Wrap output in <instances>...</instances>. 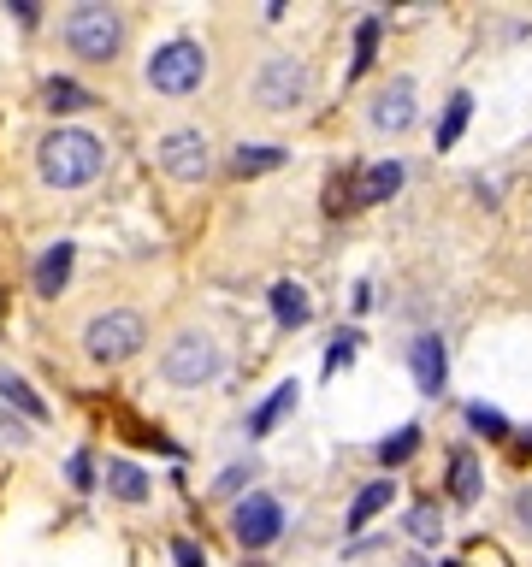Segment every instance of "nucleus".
<instances>
[{
	"mask_svg": "<svg viewBox=\"0 0 532 567\" xmlns=\"http://www.w3.org/2000/svg\"><path fill=\"white\" fill-rule=\"evenodd\" d=\"M420 438H426L420 426H402V432H391V438L379 443V461H385V467H402V461L420 449Z\"/></svg>",
	"mask_w": 532,
	"mask_h": 567,
	"instance_id": "b1692460",
	"label": "nucleus"
},
{
	"mask_svg": "<svg viewBox=\"0 0 532 567\" xmlns=\"http://www.w3.org/2000/svg\"><path fill=\"white\" fill-rule=\"evenodd\" d=\"M296 396H302V384H296V378H290V384H278V390L266 396L261 408L249 414V438H266V432H272V426H278V420L296 408Z\"/></svg>",
	"mask_w": 532,
	"mask_h": 567,
	"instance_id": "4468645a",
	"label": "nucleus"
},
{
	"mask_svg": "<svg viewBox=\"0 0 532 567\" xmlns=\"http://www.w3.org/2000/svg\"><path fill=\"white\" fill-rule=\"evenodd\" d=\"M467 426H473V432H485V438H509V420H503L497 408H485V402H473V408H467Z\"/></svg>",
	"mask_w": 532,
	"mask_h": 567,
	"instance_id": "393cba45",
	"label": "nucleus"
},
{
	"mask_svg": "<svg viewBox=\"0 0 532 567\" xmlns=\"http://www.w3.org/2000/svg\"><path fill=\"white\" fill-rule=\"evenodd\" d=\"M148 89L154 95H196L201 77H207V48L201 42H190V36H178V42H166V48H154V60H148Z\"/></svg>",
	"mask_w": 532,
	"mask_h": 567,
	"instance_id": "7ed1b4c3",
	"label": "nucleus"
},
{
	"mask_svg": "<svg viewBox=\"0 0 532 567\" xmlns=\"http://www.w3.org/2000/svg\"><path fill=\"white\" fill-rule=\"evenodd\" d=\"M160 166H166L178 184H201L207 166H213V148H207L201 130H172V136H160Z\"/></svg>",
	"mask_w": 532,
	"mask_h": 567,
	"instance_id": "6e6552de",
	"label": "nucleus"
},
{
	"mask_svg": "<svg viewBox=\"0 0 532 567\" xmlns=\"http://www.w3.org/2000/svg\"><path fill=\"white\" fill-rule=\"evenodd\" d=\"M391 497H397V485H391V479H373V485H367V491L349 503V532H361V526L379 514V508H391Z\"/></svg>",
	"mask_w": 532,
	"mask_h": 567,
	"instance_id": "2eb2a0df",
	"label": "nucleus"
},
{
	"mask_svg": "<svg viewBox=\"0 0 532 567\" xmlns=\"http://www.w3.org/2000/svg\"><path fill=\"white\" fill-rule=\"evenodd\" d=\"M272 319H278L284 331H302V325L314 319V302H308V290H302L296 278H284V284H272Z\"/></svg>",
	"mask_w": 532,
	"mask_h": 567,
	"instance_id": "f8f14e48",
	"label": "nucleus"
},
{
	"mask_svg": "<svg viewBox=\"0 0 532 567\" xmlns=\"http://www.w3.org/2000/svg\"><path fill=\"white\" fill-rule=\"evenodd\" d=\"M231 532H237V544H243V550H266V544L284 532V508H278V497L249 491V497L237 503V514H231Z\"/></svg>",
	"mask_w": 532,
	"mask_h": 567,
	"instance_id": "0eeeda50",
	"label": "nucleus"
},
{
	"mask_svg": "<svg viewBox=\"0 0 532 567\" xmlns=\"http://www.w3.org/2000/svg\"><path fill=\"white\" fill-rule=\"evenodd\" d=\"M66 48L77 54V60H89V65H107L119 48H125V18L113 12V6H71V18H66Z\"/></svg>",
	"mask_w": 532,
	"mask_h": 567,
	"instance_id": "f03ea898",
	"label": "nucleus"
},
{
	"mask_svg": "<svg viewBox=\"0 0 532 567\" xmlns=\"http://www.w3.org/2000/svg\"><path fill=\"white\" fill-rule=\"evenodd\" d=\"M255 95H261L266 113H290V107H302V101H308V65L290 60V54L266 60L261 77H255Z\"/></svg>",
	"mask_w": 532,
	"mask_h": 567,
	"instance_id": "423d86ee",
	"label": "nucleus"
},
{
	"mask_svg": "<svg viewBox=\"0 0 532 567\" xmlns=\"http://www.w3.org/2000/svg\"><path fill=\"white\" fill-rule=\"evenodd\" d=\"M71 260H77L71 243H48V249H42V260H36V296H60V290H66Z\"/></svg>",
	"mask_w": 532,
	"mask_h": 567,
	"instance_id": "ddd939ff",
	"label": "nucleus"
},
{
	"mask_svg": "<svg viewBox=\"0 0 532 567\" xmlns=\"http://www.w3.org/2000/svg\"><path fill=\"white\" fill-rule=\"evenodd\" d=\"M373 48H379V18H361V30H355V60H349V83L373 71Z\"/></svg>",
	"mask_w": 532,
	"mask_h": 567,
	"instance_id": "412c9836",
	"label": "nucleus"
},
{
	"mask_svg": "<svg viewBox=\"0 0 532 567\" xmlns=\"http://www.w3.org/2000/svg\"><path fill=\"white\" fill-rule=\"evenodd\" d=\"M402 189V160H379V166H367L355 189H349V207H379V201H391Z\"/></svg>",
	"mask_w": 532,
	"mask_h": 567,
	"instance_id": "9b49d317",
	"label": "nucleus"
},
{
	"mask_svg": "<svg viewBox=\"0 0 532 567\" xmlns=\"http://www.w3.org/2000/svg\"><path fill=\"white\" fill-rule=\"evenodd\" d=\"M101 166H107V148H101V136L95 130H77V125H60L42 136V148H36V172H42V184L48 189H83L101 178Z\"/></svg>",
	"mask_w": 532,
	"mask_h": 567,
	"instance_id": "f257e3e1",
	"label": "nucleus"
},
{
	"mask_svg": "<svg viewBox=\"0 0 532 567\" xmlns=\"http://www.w3.org/2000/svg\"><path fill=\"white\" fill-rule=\"evenodd\" d=\"M402 567H426V562H402Z\"/></svg>",
	"mask_w": 532,
	"mask_h": 567,
	"instance_id": "c756f323",
	"label": "nucleus"
},
{
	"mask_svg": "<svg viewBox=\"0 0 532 567\" xmlns=\"http://www.w3.org/2000/svg\"><path fill=\"white\" fill-rule=\"evenodd\" d=\"M450 497H456L462 508L479 497V461H473L467 449H456V455H450Z\"/></svg>",
	"mask_w": 532,
	"mask_h": 567,
	"instance_id": "aec40b11",
	"label": "nucleus"
},
{
	"mask_svg": "<svg viewBox=\"0 0 532 567\" xmlns=\"http://www.w3.org/2000/svg\"><path fill=\"white\" fill-rule=\"evenodd\" d=\"M0 443H12V449H24V443H30V426H24V420H12L6 408H0Z\"/></svg>",
	"mask_w": 532,
	"mask_h": 567,
	"instance_id": "cd10ccee",
	"label": "nucleus"
},
{
	"mask_svg": "<svg viewBox=\"0 0 532 567\" xmlns=\"http://www.w3.org/2000/svg\"><path fill=\"white\" fill-rule=\"evenodd\" d=\"M272 166H284V148H272V142H255V148L243 142V148H237V160H231V172H237V178H261V172H272Z\"/></svg>",
	"mask_w": 532,
	"mask_h": 567,
	"instance_id": "a211bd4d",
	"label": "nucleus"
},
{
	"mask_svg": "<svg viewBox=\"0 0 532 567\" xmlns=\"http://www.w3.org/2000/svg\"><path fill=\"white\" fill-rule=\"evenodd\" d=\"M219 343L207 337V331H184V337H172V349L160 355V378L166 384H178V390H201L207 378H219Z\"/></svg>",
	"mask_w": 532,
	"mask_h": 567,
	"instance_id": "39448f33",
	"label": "nucleus"
},
{
	"mask_svg": "<svg viewBox=\"0 0 532 567\" xmlns=\"http://www.w3.org/2000/svg\"><path fill=\"white\" fill-rule=\"evenodd\" d=\"M142 343H148V325H142V314H131V308L95 314L89 325H83V355H89V361H101V367L131 361Z\"/></svg>",
	"mask_w": 532,
	"mask_h": 567,
	"instance_id": "20e7f679",
	"label": "nucleus"
},
{
	"mask_svg": "<svg viewBox=\"0 0 532 567\" xmlns=\"http://www.w3.org/2000/svg\"><path fill=\"white\" fill-rule=\"evenodd\" d=\"M467 119H473V95H450V107H444V119H438V130H432V142H438V148H456Z\"/></svg>",
	"mask_w": 532,
	"mask_h": 567,
	"instance_id": "f3484780",
	"label": "nucleus"
},
{
	"mask_svg": "<svg viewBox=\"0 0 532 567\" xmlns=\"http://www.w3.org/2000/svg\"><path fill=\"white\" fill-rule=\"evenodd\" d=\"M66 473H71V485H77V491H95V461H89L83 449L66 461Z\"/></svg>",
	"mask_w": 532,
	"mask_h": 567,
	"instance_id": "bb28decb",
	"label": "nucleus"
},
{
	"mask_svg": "<svg viewBox=\"0 0 532 567\" xmlns=\"http://www.w3.org/2000/svg\"><path fill=\"white\" fill-rule=\"evenodd\" d=\"M367 125H373V130H391V136H402V130L414 125V83H408V77H391V83L373 95Z\"/></svg>",
	"mask_w": 532,
	"mask_h": 567,
	"instance_id": "1a4fd4ad",
	"label": "nucleus"
},
{
	"mask_svg": "<svg viewBox=\"0 0 532 567\" xmlns=\"http://www.w3.org/2000/svg\"><path fill=\"white\" fill-rule=\"evenodd\" d=\"M42 95H48V107H54V113H83V107H89V95H83L71 77H48V83H42Z\"/></svg>",
	"mask_w": 532,
	"mask_h": 567,
	"instance_id": "4be33fe9",
	"label": "nucleus"
},
{
	"mask_svg": "<svg viewBox=\"0 0 532 567\" xmlns=\"http://www.w3.org/2000/svg\"><path fill=\"white\" fill-rule=\"evenodd\" d=\"M107 491L119 503H142L148 497V479H142V467H131V461H107Z\"/></svg>",
	"mask_w": 532,
	"mask_h": 567,
	"instance_id": "6ab92c4d",
	"label": "nucleus"
},
{
	"mask_svg": "<svg viewBox=\"0 0 532 567\" xmlns=\"http://www.w3.org/2000/svg\"><path fill=\"white\" fill-rule=\"evenodd\" d=\"M438 532H444V514H438V503H414V508H408V538L438 544Z\"/></svg>",
	"mask_w": 532,
	"mask_h": 567,
	"instance_id": "5701e85b",
	"label": "nucleus"
},
{
	"mask_svg": "<svg viewBox=\"0 0 532 567\" xmlns=\"http://www.w3.org/2000/svg\"><path fill=\"white\" fill-rule=\"evenodd\" d=\"M408 367H414V384L426 390V396H444V378H450V355H444V337H414V349H408Z\"/></svg>",
	"mask_w": 532,
	"mask_h": 567,
	"instance_id": "9d476101",
	"label": "nucleus"
},
{
	"mask_svg": "<svg viewBox=\"0 0 532 567\" xmlns=\"http://www.w3.org/2000/svg\"><path fill=\"white\" fill-rule=\"evenodd\" d=\"M0 402H6V408H18L24 420H48L42 396H36V390H30V384H24L18 373H0Z\"/></svg>",
	"mask_w": 532,
	"mask_h": 567,
	"instance_id": "dca6fc26",
	"label": "nucleus"
},
{
	"mask_svg": "<svg viewBox=\"0 0 532 567\" xmlns=\"http://www.w3.org/2000/svg\"><path fill=\"white\" fill-rule=\"evenodd\" d=\"M355 349H361V331H337V337H332V349H326V373L349 367V361H355Z\"/></svg>",
	"mask_w": 532,
	"mask_h": 567,
	"instance_id": "a878e982",
	"label": "nucleus"
},
{
	"mask_svg": "<svg viewBox=\"0 0 532 567\" xmlns=\"http://www.w3.org/2000/svg\"><path fill=\"white\" fill-rule=\"evenodd\" d=\"M172 562H178V567H207V556H201L190 538H178V544H172Z\"/></svg>",
	"mask_w": 532,
	"mask_h": 567,
	"instance_id": "c85d7f7f",
	"label": "nucleus"
}]
</instances>
